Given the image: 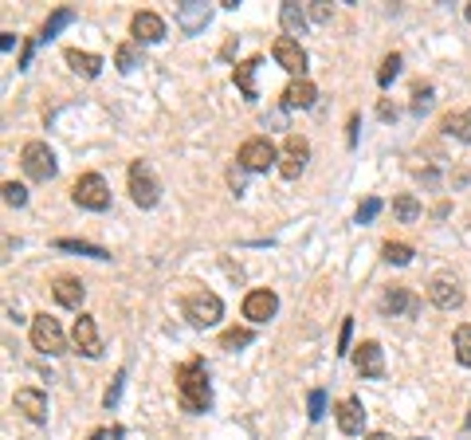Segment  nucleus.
<instances>
[{
	"mask_svg": "<svg viewBox=\"0 0 471 440\" xmlns=\"http://www.w3.org/2000/svg\"><path fill=\"white\" fill-rule=\"evenodd\" d=\"M177 397H181V409H189V413H204L212 405L209 373H204L201 358H189L185 365H177Z\"/></svg>",
	"mask_w": 471,
	"mask_h": 440,
	"instance_id": "obj_1",
	"label": "nucleus"
},
{
	"mask_svg": "<svg viewBox=\"0 0 471 440\" xmlns=\"http://www.w3.org/2000/svg\"><path fill=\"white\" fill-rule=\"evenodd\" d=\"M181 314H185L193 326H216L220 314H224V303H220L216 291H189L185 299H181Z\"/></svg>",
	"mask_w": 471,
	"mask_h": 440,
	"instance_id": "obj_2",
	"label": "nucleus"
},
{
	"mask_svg": "<svg viewBox=\"0 0 471 440\" xmlns=\"http://www.w3.org/2000/svg\"><path fill=\"white\" fill-rule=\"evenodd\" d=\"M130 197H134L138 209H153L161 201V181L150 161H134L130 165Z\"/></svg>",
	"mask_w": 471,
	"mask_h": 440,
	"instance_id": "obj_3",
	"label": "nucleus"
},
{
	"mask_svg": "<svg viewBox=\"0 0 471 440\" xmlns=\"http://www.w3.org/2000/svg\"><path fill=\"white\" fill-rule=\"evenodd\" d=\"M71 197H75L79 209H91V212L110 209V185L102 181V173H83V177L71 185Z\"/></svg>",
	"mask_w": 471,
	"mask_h": 440,
	"instance_id": "obj_4",
	"label": "nucleus"
},
{
	"mask_svg": "<svg viewBox=\"0 0 471 440\" xmlns=\"http://www.w3.org/2000/svg\"><path fill=\"white\" fill-rule=\"evenodd\" d=\"M279 161V150L267 142V138H248L236 153V165H244L248 173H267L271 165Z\"/></svg>",
	"mask_w": 471,
	"mask_h": 440,
	"instance_id": "obj_5",
	"label": "nucleus"
},
{
	"mask_svg": "<svg viewBox=\"0 0 471 440\" xmlns=\"http://www.w3.org/2000/svg\"><path fill=\"white\" fill-rule=\"evenodd\" d=\"M20 165L32 181H51L55 177V153L48 150V142H28L20 150Z\"/></svg>",
	"mask_w": 471,
	"mask_h": 440,
	"instance_id": "obj_6",
	"label": "nucleus"
},
{
	"mask_svg": "<svg viewBox=\"0 0 471 440\" xmlns=\"http://www.w3.org/2000/svg\"><path fill=\"white\" fill-rule=\"evenodd\" d=\"M306 161H311V142H306L303 134H287L283 150H279V173H283L287 181H294L306 170Z\"/></svg>",
	"mask_w": 471,
	"mask_h": 440,
	"instance_id": "obj_7",
	"label": "nucleus"
},
{
	"mask_svg": "<svg viewBox=\"0 0 471 440\" xmlns=\"http://www.w3.org/2000/svg\"><path fill=\"white\" fill-rule=\"evenodd\" d=\"M32 346L40 350V354H63V346H67V339H63V326H59L51 314H35L32 319Z\"/></svg>",
	"mask_w": 471,
	"mask_h": 440,
	"instance_id": "obj_8",
	"label": "nucleus"
},
{
	"mask_svg": "<svg viewBox=\"0 0 471 440\" xmlns=\"http://www.w3.org/2000/svg\"><path fill=\"white\" fill-rule=\"evenodd\" d=\"M271 55H275V63L283 71H291L294 79H306V51L299 40H291V35H279L275 43H271Z\"/></svg>",
	"mask_w": 471,
	"mask_h": 440,
	"instance_id": "obj_9",
	"label": "nucleus"
},
{
	"mask_svg": "<svg viewBox=\"0 0 471 440\" xmlns=\"http://www.w3.org/2000/svg\"><path fill=\"white\" fill-rule=\"evenodd\" d=\"M71 339H75L79 354H87V358H99L102 354V339H99V322H94V314H79Z\"/></svg>",
	"mask_w": 471,
	"mask_h": 440,
	"instance_id": "obj_10",
	"label": "nucleus"
},
{
	"mask_svg": "<svg viewBox=\"0 0 471 440\" xmlns=\"http://www.w3.org/2000/svg\"><path fill=\"white\" fill-rule=\"evenodd\" d=\"M353 365H358L362 378H381L385 373V350H381V342L365 339L362 346L353 350Z\"/></svg>",
	"mask_w": 471,
	"mask_h": 440,
	"instance_id": "obj_11",
	"label": "nucleus"
},
{
	"mask_svg": "<svg viewBox=\"0 0 471 440\" xmlns=\"http://www.w3.org/2000/svg\"><path fill=\"white\" fill-rule=\"evenodd\" d=\"M275 311H279L275 291H267V287L248 291V299H244V319H252V322H267V319H275Z\"/></svg>",
	"mask_w": 471,
	"mask_h": 440,
	"instance_id": "obj_12",
	"label": "nucleus"
},
{
	"mask_svg": "<svg viewBox=\"0 0 471 440\" xmlns=\"http://www.w3.org/2000/svg\"><path fill=\"white\" fill-rule=\"evenodd\" d=\"M334 421H338V429L345 432V436H358V432L365 429V409H362V401L358 397H342L334 405Z\"/></svg>",
	"mask_w": 471,
	"mask_h": 440,
	"instance_id": "obj_13",
	"label": "nucleus"
},
{
	"mask_svg": "<svg viewBox=\"0 0 471 440\" xmlns=\"http://www.w3.org/2000/svg\"><path fill=\"white\" fill-rule=\"evenodd\" d=\"M12 409H16V413H24L28 421H35V424L48 421V397H43L40 390H32V385L16 390V397H12Z\"/></svg>",
	"mask_w": 471,
	"mask_h": 440,
	"instance_id": "obj_14",
	"label": "nucleus"
},
{
	"mask_svg": "<svg viewBox=\"0 0 471 440\" xmlns=\"http://www.w3.org/2000/svg\"><path fill=\"white\" fill-rule=\"evenodd\" d=\"M130 35H134L138 43H157V40H165V20H161L157 12H134Z\"/></svg>",
	"mask_w": 471,
	"mask_h": 440,
	"instance_id": "obj_15",
	"label": "nucleus"
},
{
	"mask_svg": "<svg viewBox=\"0 0 471 440\" xmlns=\"http://www.w3.org/2000/svg\"><path fill=\"white\" fill-rule=\"evenodd\" d=\"M381 311H385V314H393V319H397V314L412 319V314L421 311V299L412 295L409 287H389L385 295H381Z\"/></svg>",
	"mask_w": 471,
	"mask_h": 440,
	"instance_id": "obj_16",
	"label": "nucleus"
},
{
	"mask_svg": "<svg viewBox=\"0 0 471 440\" xmlns=\"http://www.w3.org/2000/svg\"><path fill=\"white\" fill-rule=\"evenodd\" d=\"M428 299L432 307H440V311H460L463 307V287L452 280H432L428 283Z\"/></svg>",
	"mask_w": 471,
	"mask_h": 440,
	"instance_id": "obj_17",
	"label": "nucleus"
},
{
	"mask_svg": "<svg viewBox=\"0 0 471 440\" xmlns=\"http://www.w3.org/2000/svg\"><path fill=\"white\" fill-rule=\"evenodd\" d=\"M314 99H318V87L311 79H291L283 91V106H291V110H311Z\"/></svg>",
	"mask_w": 471,
	"mask_h": 440,
	"instance_id": "obj_18",
	"label": "nucleus"
},
{
	"mask_svg": "<svg viewBox=\"0 0 471 440\" xmlns=\"http://www.w3.org/2000/svg\"><path fill=\"white\" fill-rule=\"evenodd\" d=\"M51 295H55L59 307L79 311V307H83V299H87V287H83V280H75V275H59L55 287H51Z\"/></svg>",
	"mask_w": 471,
	"mask_h": 440,
	"instance_id": "obj_19",
	"label": "nucleus"
},
{
	"mask_svg": "<svg viewBox=\"0 0 471 440\" xmlns=\"http://www.w3.org/2000/svg\"><path fill=\"white\" fill-rule=\"evenodd\" d=\"M177 24H181V32H189V35L204 32V24H209V9H204L201 0H185V4L177 9Z\"/></svg>",
	"mask_w": 471,
	"mask_h": 440,
	"instance_id": "obj_20",
	"label": "nucleus"
},
{
	"mask_svg": "<svg viewBox=\"0 0 471 440\" xmlns=\"http://www.w3.org/2000/svg\"><path fill=\"white\" fill-rule=\"evenodd\" d=\"M63 60H67V67L75 71V75H83V79H99V71H102V60L94 55V51L67 48V51H63Z\"/></svg>",
	"mask_w": 471,
	"mask_h": 440,
	"instance_id": "obj_21",
	"label": "nucleus"
},
{
	"mask_svg": "<svg viewBox=\"0 0 471 440\" xmlns=\"http://www.w3.org/2000/svg\"><path fill=\"white\" fill-rule=\"evenodd\" d=\"M440 130L455 142H471V110H448L440 119Z\"/></svg>",
	"mask_w": 471,
	"mask_h": 440,
	"instance_id": "obj_22",
	"label": "nucleus"
},
{
	"mask_svg": "<svg viewBox=\"0 0 471 440\" xmlns=\"http://www.w3.org/2000/svg\"><path fill=\"white\" fill-rule=\"evenodd\" d=\"M255 71H260V55H252V60L236 63V87H240V94H244L248 102L260 99V91H255Z\"/></svg>",
	"mask_w": 471,
	"mask_h": 440,
	"instance_id": "obj_23",
	"label": "nucleus"
},
{
	"mask_svg": "<svg viewBox=\"0 0 471 440\" xmlns=\"http://www.w3.org/2000/svg\"><path fill=\"white\" fill-rule=\"evenodd\" d=\"M279 24H283V32L291 35V40H299V35L306 32V16L299 4H283V9H279Z\"/></svg>",
	"mask_w": 471,
	"mask_h": 440,
	"instance_id": "obj_24",
	"label": "nucleus"
},
{
	"mask_svg": "<svg viewBox=\"0 0 471 440\" xmlns=\"http://www.w3.org/2000/svg\"><path fill=\"white\" fill-rule=\"evenodd\" d=\"M393 216L401 220V224H416V216H421V201H416L412 193L393 197Z\"/></svg>",
	"mask_w": 471,
	"mask_h": 440,
	"instance_id": "obj_25",
	"label": "nucleus"
},
{
	"mask_svg": "<svg viewBox=\"0 0 471 440\" xmlns=\"http://www.w3.org/2000/svg\"><path fill=\"white\" fill-rule=\"evenodd\" d=\"M452 350H455V362H460V365H471V326H467V322H463V326H455Z\"/></svg>",
	"mask_w": 471,
	"mask_h": 440,
	"instance_id": "obj_26",
	"label": "nucleus"
},
{
	"mask_svg": "<svg viewBox=\"0 0 471 440\" xmlns=\"http://www.w3.org/2000/svg\"><path fill=\"white\" fill-rule=\"evenodd\" d=\"M55 248H63V252H79V255H91V260H110L106 248L87 244V240H55Z\"/></svg>",
	"mask_w": 471,
	"mask_h": 440,
	"instance_id": "obj_27",
	"label": "nucleus"
},
{
	"mask_svg": "<svg viewBox=\"0 0 471 440\" xmlns=\"http://www.w3.org/2000/svg\"><path fill=\"white\" fill-rule=\"evenodd\" d=\"M71 20H75V12H71V9H59V12H51V20H48V24H43V28H40V35H35V40H40V43H48L51 35H55L59 28H67Z\"/></svg>",
	"mask_w": 471,
	"mask_h": 440,
	"instance_id": "obj_28",
	"label": "nucleus"
},
{
	"mask_svg": "<svg viewBox=\"0 0 471 440\" xmlns=\"http://www.w3.org/2000/svg\"><path fill=\"white\" fill-rule=\"evenodd\" d=\"M381 255H385L389 263H397V268H404V263H412V244H401V240H389L385 248H381Z\"/></svg>",
	"mask_w": 471,
	"mask_h": 440,
	"instance_id": "obj_29",
	"label": "nucleus"
},
{
	"mask_svg": "<svg viewBox=\"0 0 471 440\" xmlns=\"http://www.w3.org/2000/svg\"><path fill=\"white\" fill-rule=\"evenodd\" d=\"M114 67L122 71V75H130V71L138 67V43H118V51H114Z\"/></svg>",
	"mask_w": 471,
	"mask_h": 440,
	"instance_id": "obj_30",
	"label": "nucleus"
},
{
	"mask_svg": "<svg viewBox=\"0 0 471 440\" xmlns=\"http://www.w3.org/2000/svg\"><path fill=\"white\" fill-rule=\"evenodd\" d=\"M401 75V55H397V51H389L385 60H381V71H377V83L381 87H389L393 83V79Z\"/></svg>",
	"mask_w": 471,
	"mask_h": 440,
	"instance_id": "obj_31",
	"label": "nucleus"
},
{
	"mask_svg": "<svg viewBox=\"0 0 471 440\" xmlns=\"http://www.w3.org/2000/svg\"><path fill=\"white\" fill-rule=\"evenodd\" d=\"M252 339H255L252 330H224V334H220V346H224V350H240V346H248Z\"/></svg>",
	"mask_w": 471,
	"mask_h": 440,
	"instance_id": "obj_32",
	"label": "nucleus"
},
{
	"mask_svg": "<svg viewBox=\"0 0 471 440\" xmlns=\"http://www.w3.org/2000/svg\"><path fill=\"white\" fill-rule=\"evenodd\" d=\"M4 204H12V209H24V204H28V189L16 185V181H4Z\"/></svg>",
	"mask_w": 471,
	"mask_h": 440,
	"instance_id": "obj_33",
	"label": "nucleus"
},
{
	"mask_svg": "<svg viewBox=\"0 0 471 440\" xmlns=\"http://www.w3.org/2000/svg\"><path fill=\"white\" fill-rule=\"evenodd\" d=\"M306 409H311V421H322V417H326V390H311Z\"/></svg>",
	"mask_w": 471,
	"mask_h": 440,
	"instance_id": "obj_34",
	"label": "nucleus"
},
{
	"mask_svg": "<svg viewBox=\"0 0 471 440\" xmlns=\"http://www.w3.org/2000/svg\"><path fill=\"white\" fill-rule=\"evenodd\" d=\"M122 381H126V370H118V373H114V381H110L106 397H102V405H106V409H114V405H118V397H122Z\"/></svg>",
	"mask_w": 471,
	"mask_h": 440,
	"instance_id": "obj_35",
	"label": "nucleus"
},
{
	"mask_svg": "<svg viewBox=\"0 0 471 440\" xmlns=\"http://www.w3.org/2000/svg\"><path fill=\"white\" fill-rule=\"evenodd\" d=\"M377 212H381V201H377V197H365V201L358 204V224H370Z\"/></svg>",
	"mask_w": 471,
	"mask_h": 440,
	"instance_id": "obj_36",
	"label": "nucleus"
},
{
	"mask_svg": "<svg viewBox=\"0 0 471 440\" xmlns=\"http://www.w3.org/2000/svg\"><path fill=\"white\" fill-rule=\"evenodd\" d=\"M432 106V87H416L412 91V114H424Z\"/></svg>",
	"mask_w": 471,
	"mask_h": 440,
	"instance_id": "obj_37",
	"label": "nucleus"
},
{
	"mask_svg": "<svg viewBox=\"0 0 471 440\" xmlns=\"http://www.w3.org/2000/svg\"><path fill=\"white\" fill-rule=\"evenodd\" d=\"M228 185H232V193H244V185H248V170H244V165H232V170H228Z\"/></svg>",
	"mask_w": 471,
	"mask_h": 440,
	"instance_id": "obj_38",
	"label": "nucleus"
},
{
	"mask_svg": "<svg viewBox=\"0 0 471 440\" xmlns=\"http://www.w3.org/2000/svg\"><path fill=\"white\" fill-rule=\"evenodd\" d=\"M350 334H353V319L345 314V319H342V330H338V354H350Z\"/></svg>",
	"mask_w": 471,
	"mask_h": 440,
	"instance_id": "obj_39",
	"label": "nucleus"
},
{
	"mask_svg": "<svg viewBox=\"0 0 471 440\" xmlns=\"http://www.w3.org/2000/svg\"><path fill=\"white\" fill-rule=\"evenodd\" d=\"M87 440H122V429H94Z\"/></svg>",
	"mask_w": 471,
	"mask_h": 440,
	"instance_id": "obj_40",
	"label": "nucleus"
},
{
	"mask_svg": "<svg viewBox=\"0 0 471 440\" xmlns=\"http://www.w3.org/2000/svg\"><path fill=\"white\" fill-rule=\"evenodd\" d=\"M377 114H381V119H385V122H393V119H397V106H393V102H389V99H381Z\"/></svg>",
	"mask_w": 471,
	"mask_h": 440,
	"instance_id": "obj_41",
	"label": "nucleus"
},
{
	"mask_svg": "<svg viewBox=\"0 0 471 440\" xmlns=\"http://www.w3.org/2000/svg\"><path fill=\"white\" fill-rule=\"evenodd\" d=\"M311 16H314V20H330V9H326V4H318V0H314V4H311Z\"/></svg>",
	"mask_w": 471,
	"mask_h": 440,
	"instance_id": "obj_42",
	"label": "nucleus"
},
{
	"mask_svg": "<svg viewBox=\"0 0 471 440\" xmlns=\"http://www.w3.org/2000/svg\"><path fill=\"white\" fill-rule=\"evenodd\" d=\"M0 48L12 51V48H16V35H12V32H0Z\"/></svg>",
	"mask_w": 471,
	"mask_h": 440,
	"instance_id": "obj_43",
	"label": "nucleus"
},
{
	"mask_svg": "<svg viewBox=\"0 0 471 440\" xmlns=\"http://www.w3.org/2000/svg\"><path fill=\"white\" fill-rule=\"evenodd\" d=\"M32 48H35V43L28 40V43H24V55H20V67H28V60H32Z\"/></svg>",
	"mask_w": 471,
	"mask_h": 440,
	"instance_id": "obj_44",
	"label": "nucleus"
},
{
	"mask_svg": "<svg viewBox=\"0 0 471 440\" xmlns=\"http://www.w3.org/2000/svg\"><path fill=\"white\" fill-rule=\"evenodd\" d=\"M365 440H393V436H389V432H370Z\"/></svg>",
	"mask_w": 471,
	"mask_h": 440,
	"instance_id": "obj_45",
	"label": "nucleus"
},
{
	"mask_svg": "<svg viewBox=\"0 0 471 440\" xmlns=\"http://www.w3.org/2000/svg\"><path fill=\"white\" fill-rule=\"evenodd\" d=\"M467 432H471V417H467Z\"/></svg>",
	"mask_w": 471,
	"mask_h": 440,
	"instance_id": "obj_46",
	"label": "nucleus"
},
{
	"mask_svg": "<svg viewBox=\"0 0 471 440\" xmlns=\"http://www.w3.org/2000/svg\"><path fill=\"white\" fill-rule=\"evenodd\" d=\"M467 20H471V4H467Z\"/></svg>",
	"mask_w": 471,
	"mask_h": 440,
	"instance_id": "obj_47",
	"label": "nucleus"
},
{
	"mask_svg": "<svg viewBox=\"0 0 471 440\" xmlns=\"http://www.w3.org/2000/svg\"><path fill=\"white\" fill-rule=\"evenodd\" d=\"M416 440H424V436H416Z\"/></svg>",
	"mask_w": 471,
	"mask_h": 440,
	"instance_id": "obj_48",
	"label": "nucleus"
}]
</instances>
